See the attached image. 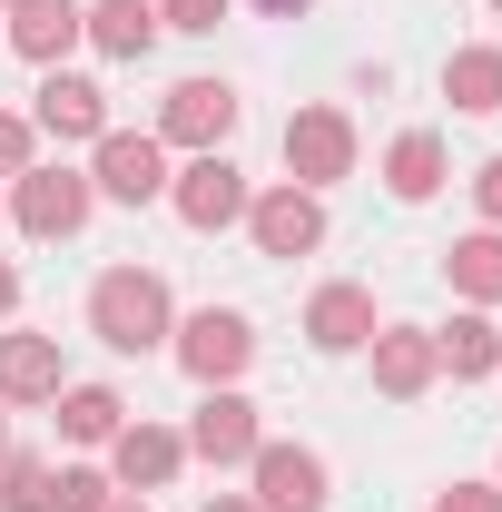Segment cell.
I'll use <instances>...</instances> for the list:
<instances>
[{
  "mask_svg": "<svg viewBox=\"0 0 502 512\" xmlns=\"http://www.w3.org/2000/svg\"><path fill=\"white\" fill-rule=\"evenodd\" d=\"M89 335H99L109 355H158V345L178 335L168 276H158V266H109V276L89 286Z\"/></svg>",
  "mask_w": 502,
  "mask_h": 512,
  "instance_id": "obj_1",
  "label": "cell"
},
{
  "mask_svg": "<svg viewBox=\"0 0 502 512\" xmlns=\"http://www.w3.org/2000/svg\"><path fill=\"white\" fill-rule=\"evenodd\" d=\"M89 207H99V188H89V168H50V158H30L20 178H10V227L20 237H40V247H69L79 227H89Z\"/></svg>",
  "mask_w": 502,
  "mask_h": 512,
  "instance_id": "obj_2",
  "label": "cell"
},
{
  "mask_svg": "<svg viewBox=\"0 0 502 512\" xmlns=\"http://www.w3.org/2000/svg\"><path fill=\"white\" fill-rule=\"evenodd\" d=\"M168 355L188 365V384H197V394H207V384H237V375L256 365V325L237 316V306H197V316H178Z\"/></svg>",
  "mask_w": 502,
  "mask_h": 512,
  "instance_id": "obj_3",
  "label": "cell"
},
{
  "mask_svg": "<svg viewBox=\"0 0 502 512\" xmlns=\"http://www.w3.org/2000/svg\"><path fill=\"white\" fill-rule=\"evenodd\" d=\"M168 148H158V128H109L99 148H89V188L109 197V207H158L168 197Z\"/></svg>",
  "mask_w": 502,
  "mask_h": 512,
  "instance_id": "obj_4",
  "label": "cell"
},
{
  "mask_svg": "<svg viewBox=\"0 0 502 512\" xmlns=\"http://www.w3.org/2000/svg\"><path fill=\"white\" fill-rule=\"evenodd\" d=\"M237 119H247V99H237L227 79H178V89L158 99V148L207 158V148H227V138H237Z\"/></svg>",
  "mask_w": 502,
  "mask_h": 512,
  "instance_id": "obj_5",
  "label": "cell"
},
{
  "mask_svg": "<svg viewBox=\"0 0 502 512\" xmlns=\"http://www.w3.org/2000/svg\"><path fill=\"white\" fill-rule=\"evenodd\" d=\"M247 168H237V158H227V148H207V158H188V168H178V178H168V207H178V217H188L197 237H227V227H247Z\"/></svg>",
  "mask_w": 502,
  "mask_h": 512,
  "instance_id": "obj_6",
  "label": "cell"
},
{
  "mask_svg": "<svg viewBox=\"0 0 502 512\" xmlns=\"http://www.w3.org/2000/svg\"><path fill=\"white\" fill-rule=\"evenodd\" d=\"M247 493H256V512H325L335 503V473H325L315 444H256L247 453Z\"/></svg>",
  "mask_w": 502,
  "mask_h": 512,
  "instance_id": "obj_7",
  "label": "cell"
},
{
  "mask_svg": "<svg viewBox=\"0 0 502 512\" xmlns=\"http://www.w3.org/2000/svg\"><path fill=\"white\" fill-rule=\"evenodd\" d=\"M286 178H296V188H335V178H355V119H345V109H325V99H315V109H296V119H286Z\"/></svg>",
  "mask_w": 502,
  "mask_h": 512,
  "instance_id": "obj_8",
  "label": "cell"
},
{
  "mask_svg": "<svg viewBox=\"0 0 502 512\" xmlns=\"http://www.w3.org/2000/svg\"><path fill=\"white\" fill-rule=\"evenodd\" d=\"M247 237H256V256H315L325 247V197L296 188V178L256 188L247 197Z\"/></svg>",
  "mask_w": 502,
  "mask_h": 512,
  "instance_id": "obj_9",
  "label": "cell"
},
{
  "mask_svg": "<svg viewBox=\"0 0 502 512\" xmlns=\"http://www.w3.org/2000/svg\"><path fill=\"white\" fill-rule=\"evenodd\" d=\"M178 473H188V434H178V424L128 414L119 434H109V483H119V493H168Z\"/></svg>",
  "mask_w": 502,
  "mask_h": 512,
  "instance_id": "obj_10",
  "label": "cell"
},
{
  "mask_svg": "<svg viewBox=\"0 0 502 512\" xmlns=\"http://www.w3.org/2000/svg\"><path fill=\"white\" fill-rule=\"evenodd\" d=\"M266 444V424H256V404L237 394V384H207L188 414V453L197 463H217V473H247V453Z\"/></svg>",
  "mask_w": 502,
  "mask_h": 512,
  "instance_id": "obj_11",
  "label": "cell"
},
{
  "mask_svg": "<svg viewBox=\"0 0 502 512\" xmlns=\"http://www.w3.org/2000/svg\"><path fill=\"white\" fill-rule=\"evenodd\" d=\"M30 128L60 138V148H99V138H109V89L79 79V69H50L40 99H30Z\"/></svg>",
  "mask_w": 502,
  "mask_h": 512,
  "instance_id": "obj_12",
  "label": "cell"
},
{
  "mask_svg": "<svg viewBox=\"0 0 502 512\" xmlns=\"http://www.w3.org/2000/svg\"><path fill=\"white\" fill-rule=\"evenodd\" d=\"M365 365H375V394H384V404H414V394H434V375H443L434 325H375Z\"/></svg>",
  "mask_w": 502,
  "mask_h": 512,
  "instance_id": "obj_13",
  "label": "cell"
},
{
  "mask_svg": "<svg viewBox=\"0 0 502 512\" xmlns=\"http://www.w3.org/2000/svg\"><path fill=\"white\" fill-rule=\"evenodd\" d=\"M375 286H345V276H335V286H315L306 296V345L315 355H365V345H375Z\"/></svg>",
  "mask_w": 502,
  "mask_h": 512,
  "instance_id": "obj_14",
  "label": "cell"
},
{
  "mask_svg": "<svg viewBox=\"0 0 502 512\" xmlns=\"http://www.w3.org/2000/svg\"><path fill=\"white\" fill-rule=\"evenodd\" d=\"M443 188H453L443 138L434 128H394V138H384V197H394V207H434Z\"/></svg>",
  "mask_w": 502,
  "mask_h": 512,
  "instance_id": "obj_15",
  "label": "cell"
},
{
  "mask_svg": "<svg viewBox=\"0 0 502 512\" xmlns=\"http://www.w3.org/2000/svg\"><path fill=\"white\" fill-rule=\"evenodd\" d=\"M79 10H89V0H10L0 30H10V50L30 69H60L69 50H79Z\"/></svg>",
  "mask_w": 502,
  "mask_h": 512,
  "instance_id": "obj_16",
  "label": "cell"
},
{
  "mask_svg": "<svg viewBox=\"0 0 502 512\" xmlns=\"http://www.w3.org/2000/svg\"><path fill=\"white\" fill-rule=\"evenodd\" d=\"M69 384V365H60V335H0V404H50Z\"/></svg>",
  "mask_w": 502,
  "mask_h": 512,
  "instance_id": "obj_17",
  "label": "cell"
},
{
  "mask_svg": "<svg viewBox=\"0 0 502 512\" xmlns=\"http://www.w3.org/2000/svg\"><path fill=\"white\" fill-rule=\"evenodd\" d=\"M79 40L99 60H148L158 50V0H89L79 10Z\"/></svg>",
  "mask_w": 502,
  "mask_h": 512,
  "instance_id": "obj_18",
  "label": "cell"
},
{
  "mask_svg": "<svg viewBox=\"0 0 502 512\" xmlns=\"http://www.w3.org/2000/svg\"><path fill=\"white\" fill-rule=\"evenodd\" d=\"M434 355H443V375H453V384L502 375V325H493V306H463L453 325H434Z\"/></svg>",
  "mask_w": 502,
  "mask_h": 512,
  "instance_id": "obj_19",
  "label": "cell"
},
{
  "mask_svg": "<svg viewBox=\"0 0 502 512\" xmlns=\"http://www.w3.org/2000/svg\"><path fill=\"white\" fill-rule=\"evenodd\" d=\"M50 414H60V444H79V453H109V434L128 424L119 384H60V394H50Z\"/></svg>",
  "mask_w": 502,
  "mask_h": 512,
  "instance_id": "obj_20",
  "label": "cell"
},
{
  "mask_svg": "<svg viewBox=\"0 0 502 512\" xmlns=\"http://www.w3.org/2000/svg\"><path fill=\"white\" fill-rule=\"evenodd\" d=\"M443 99H453L463 119H502V40H463V50L443 60Z\"/></svg>",
  "mask_w": 502,
  "mask_h": 512,
  "instance_id": "obj_21",
  "label": "cell"
},
{
  "mask_svg": "<svg viewBox=\"0 0 502 512\" xmlns=\"http://www.w3.org/2000/svg\"><path fill=\"white\" fill-rule=\"evenodd\" d=\"M443 286H453L463 306H502V227L453 237V247H443Z\"/></svg>",
  "mask_w": 502,
  "mask_h": 512,
  "instance_id": "obj_22",
  "label": "cell"
},
{
  "mask_svg": "<svg viewBox=\"0 0 502 512\" xmlns=\"http://www.w3.org/2000/svg\"><path fill=\"white\" fill-rule=\"evenodd\" d=\"M50 493H60V463L50 453H10L0 463V512H50Z\"/></svg>",
  "mask_w": 502,
  "mask_h": 512,
  "instance_id": "obj_23",
  "label": "cell"
},
{
  "mask_svg": "<svg viewBox=\"0 0 502 512\" xmlns=\"http://www.w3.org/2000/svg\"><path fill=\"white\" fill-rule=\"evenodd\" d=\"M109 503H119L109 463H60V493H50V512H109Z\"/></svg>",
  "mask_w": 502,
  "mask_h": 512,
  "instance_id": "obj_24",
  "label": "cell"
},
{
  "mask_svg": "<svg viewBox=\"0 0 502 512\" xmlns=\"http://www.w3.org/2000/svg\"><path fill=\"white\" fill-rule=\"evenodd\" d=\"M227 10H237V0H158V30H188V40H207V30H227Z\"/></svg>",
  "mask_w": 502,
  "mask_h": 512,
  "instance_id": "obj_25",
  "label": "cell"
},
{
  "mask_svg": "<svg viewBox=\"0 0 502 512\" xmlns=\"http://www.w3.org/2000/svg\"><path fill=\"white\" fill-rule=\"evenodd\" d=\"M30 158H40V128L20 119V109H0V178H20Z\"/></svg>",
  "mask_w": 502,
  "mask_h": 512,
  "instance_id": "obj_26",
  "label": "cell"
},
{
  "mask_svg": "<svg viewBox=\"0 0 502 512\" xmlns=\"http://www.w3.org/2000/svg\"><path fill=\"white\" fill-rule=\"evenodd\" d=\"M424 512H502V483H443Z\"/></svg>",
  "mask_w": 502,
  "mask_h": 512,
  "instance_id": "obj_27",
  "label": "cell"
},
{
  "mask_svg": "<svg viewBox=\"0 0 502 512\" xmlns=\"http://www.w3.org/2000/svg\"><path fill=\"white\" fill-rule=\"evenodd\" d=\"M473 207H483V227H502V158L473 168Z\"/></svg>",
  "mask_w": 502,
  "mask_h": 512,
  "instance_id": "obj_28",
  "label": "cell"
},
{
  "mask_svg": "<svg viewBox=\"0 0 502 512\" xmlns=\"http://www.w3.org/2000/svg\"><path fill=\"white\" fill-rule=\"evenodd\" d=\"M20 316V266H10V256H0V325Z\"/></svg>",
  "mask_w": 502,
  "mask_h": 512,
  "instance_id": "obj_29",
  "label": "cell"
},
{
  "mask_svg": "<svg viewBox=\"0 0 502 512\" xmlns=\"http://www.w3.org/2000/svg\"><path fill=\"white\" fill-rule=\"evenodd\" d=\"M197 512H256V493H207Z\"/></svg>",
  "mask_w": 502,
  "mask_h": 512,
  "instance_id": "obj_30",
  "label": "cell"
},
{
  "mask_svg": "<svg viewBox=\"0 0 502 512\" xmlns=\"http://www.w3.org/2000/svg\"><path fill=\"white\" fill-rule=\"evenodd\" d=\"M256 10H276V20H296V10H315V0H256Z\"/></svg>",
  "mask_w": 502,
  "mask_h": 512,
  "instance_id": "obj_31",
  "label": "cell"
},
{
  "mask_svg": "<svg viewBox=\"0 0 502 512\" xmlns=\"http://www.w3.org/2000/svg\"><path fill=\"white\" fill-rule=\"evenodd\" d=\"M109 512H148V493H119V503H109Z\"/></svg>",
  "mask_w": 502,
  "mask_h": 512,
  "instance_id": "obj_32",
  "label": "cell"
},
{
  "mask_svg": "<svg viewBox=\"0 0 502 512\" xmlns=\"http://www.w3.org/2000/svg\"><path fill=\"white\" fill-rule=\"evenodd\" d=\"M0 463H10V424H0Z\"/></svg>",
  "mask_w": 502,
  "mask_h": 512,
  "instance_id": "obj_33",
  "label": "cell"
},
{
  "mask_svg": "<svg viewBox=\"0 0 502 512\" xmlns=\"http://www.w3.org/2000/svg\"><path fill=\"white\" fill-rule=\"evenodd\" d=\"M0 217H10V197H0Z\"/></svg>",
  "mask_w": 502,
  "mask_h": 512,
  "instance_id": "obj_34",
  "label": "cell"
},
{
  "mask_svg": "<svg viewBox=\"0 0 502 512\" xmlns=\"http://www.w3.org/2000/svg\"><path fill=\"white\" fill-rule=\"evenodd\" d=\"M493 20H502V0H493Z\"/></svg>",
  "mask_w": 502,
  "mask_h": 512,
  "instance_id": "obj_35",
  "label": "cell"
},
{
  "mask_svg": "<svg viewBox=\"0 0 502 512\" xmlns=\"http://www.w3.org/2000/svg\"><path fill=\"white\" fill-rule=\"evenodd\" d=\"M0 10H10V0H0Z\"/></svg>",
  "mask_w": 502,
  "mask_h": 512,
  "instance_id": "obj_36",
  "label": "cell"
},
{
  "mask_svg": "<svg viewBox=\"0 0 502 512\" xmlns=\"http://www.w3.org/2000/svg\"><path fill=\"white\" fill-rule=\"evenodd\" d=\"M493 483H502V473H493Z\"/></svg>",
  "mask_w": 502,
  "mask_h": 512,
  "instance_id": "obj_37",
  "label": "cell"
}]
</instances>
